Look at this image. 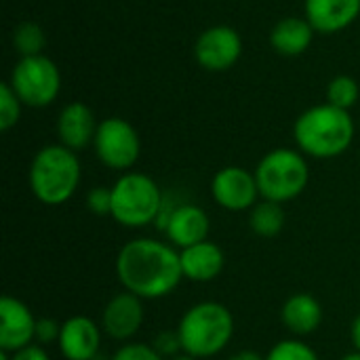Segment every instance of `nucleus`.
Listing matches in <instances>:
<instances>
[{
	"label": "nucleus",
	"mask_w": 360,
	"mask_h": 360,
	"mask_svg": "<svg viewBox=\"0 0 360 360\" xmlns=\"http://www.w3.org/2000/svg\"><path fill=\"white\" fill-rule=\"evenodd\" d=\"M116 276L124 291L141 300H162L184 281L179 251L165 240L133 238L116 255Z\"/></svg>",
	"instance_id": "f257e3e1"
},
{
	"label": "nucleus",
	"mask_w": 360,
	"mask_h": 360,
	"mask_svg": "<svg viewBox=\"0 0 360 360\" xmlns=\"http://www.w3.org/2000/svg\"><path fill=\"white\" fill-rule=\"evenodd\" d=\"M354 131V118L348 110L321 103L300 114L293 124V139L304 156L327 160L352 146Z\"/></svg>",
	"instance_id": "f03ea898"
},
{
	"label": "nucleus",
	"mask_w": 360,
	"mask_h": 360,
	"mask_svg": "<svg viewBox=\"0 0 360 360\" xmlns=\"http://www.w3.org/2000/svg\"><path fill=\"white\" fill-rule=\"evenodd\" d=\"M177 335L186 354L198 360L213 359L232 342L234 316L219 302H198L181 314Z\"/></svg>",
	"instance_id": "7ed1b4c3"
},
{
	"label": "nucleus",
	"mask_w": 360,
	"mask_h": 360,
	"mask_svg": "<svg viewBox=\"0 0 360 360\" xmlns=\"http://www.w3.org/2000/svg\"><path fill=\"white\" fill-rule=\"evenodd\" d=\"M80 160L74 150L53 143L36 152L30 165V190L42 205L59 207L68 202L80 186Z\"/></svg>",
	"instance_id": "20e7f679"
},
{
	"label": "nucleus",
	"mask_w": 360,
	"mask_h": 360,
	"mask_svg": "<svg viewBox=\"0 0 360 360\" xmlns=\"http://www.w3.org/2000/svg\"><path fill=\"white\" fill-rule=\"evenodd\" d=\"M165 205L160 186L146 173L127 171L112 186V219L129 230H141L158 221Z\"/></svg>",
	"instance_id": "39448f33"
},
{
	"label": "nucleus",
	"mask_w": 360,
	"mask_h": 360,
	"mask_svg": "<svg viewBox=\"0 0 360 360\" xmlns=\"http://www.w3.org/2000/svg\"><path fill=\"white\" fill-rule=\"evenodd\" d=\"M255 179L264 200L285 205L304 194L310 181V167L300 150L276 148L259 160Z\"/></svg>",
	"instance_id": "423d86ee"
},
{
	"label": "nucleus",
	"mask_w": 360,
	"mask_h": 360,
	"mask_svg": "<svg viewBox=\"0 0 360 360\" xmlns=\"http://www.w3.org/2000/svg\"><path fill=\"white\" fill-rule=\"evenodd\" d=\"M8 84L27 108L51 105L61 91V74L46 55L21 57L11 72Z\"/></svg>",
	"instance_id": "0eeeda50"
},
{
	"label": "nucleus",
	"mask_w": 360,
	"mask_h": 360,
	"mask_svg": "<svg viewBox=\"0 0 360 360\" xmlns=\"http://www.w3.org/2000/svg\"><path fill=\"white\" fill-rule=\"evenodd\" d=\"M93 148L101 165H105L112 171L124 173L137 162L141 154L139 133L129 120L118 116H110L99 122Z\"/></svg>",
	"instance_id": "6e6552de"
},
{
	"label": "nucleus",
	"mask_w": 360,
	"mask_h": 360,
	"mask_svg": "<svg viewBox=\"0 0 360 360\" xmlns=\"http://www.w3.org/2000/svg\"><path fill=\"white\" fill-rule=\"evenodd\" d=\"M156 228L165 232L167 243H171L175 249L181 251V249H188L202 240H209L211 219H209L207 211L194 202L175 205L165 198Z\"/></svg>",
	"instance_id": "1a4fd4ad"
},
{
	"label": "nucleus",
	"mask_w": 360,
	"mask_h": 360,
	"mask_svg": "<svg viewBox=\"0 0 360 360\" xmlns=\"http://www.w3.org/2000/svg\"><path fill=\"white\" fill-rule=\"evenodd\" d=\"M211 196L230 213L251 211L262 198L255 173L243 167H224L217 171L211 179Z\"/></svg>",
	"instance_id": "9d476101"
},
{
	"label": "nucleus",
	"mask_w": 360,
	"mask_h": 360,
	"mask_svg": "<svg viewBox=\"0 0 360 360\" xmlns=\"http://www.w3.org/2000/svg\"><path fill=\"white\" fill-rule=\"evenodd\" d=\"M243 55V38L230 25H213L205 30L196 44L194 57L198 65L209 72H226L230 70Z\"/></svg>",
	"instance_id": "9b49d317"
},
{
	"label": "nucleus",
	"mask_w": 360,
	"mask_h": 360,
	"mask_svg": "<svg viewBox=\"0 0 360 360\" xmlns=\"http://www.w3.org/2000/svg\"><path fill=\"white\" fill-rule=\"evenodd\" d=\"M143 300L120 291L101 310V329L114 342H131L143 325Z\"/></svg>",
	"instance_id": "f8f14e48"
},
{
	"label": "nucleus",
	"mask_w": 360,
	"mask_h": 360,
	"mask_svg": "<svg viewBox=\"0 0 360 360\" xmlns=\"http://www.w3.org/2000/svg\"><path fill=\"white\" fill-rule=\"evenodd\" d=\"M36 323L34 312L17 297L4 295L0 300V350L17 352L36 342Z\"/></svg>",
	"instance_id": "ddd939ff"
},
{
	"label": "nucleus",
	"mask_w": 360,
	"mask_h": 360,
	"mask_svg": "<svg viewBox=\"0 0 360 360\" xmlns=\"http://www.w3.org/2000/svg\"><path fill=\"white\" fill-rule=\"evenodd\" d=\"M101 325L93 319L76 314L61 323L59 352L65 360H97L101 350Z\"/></svg>",
	"instance_id": "4468645a"
},
{
	"label": "nucleus",
	"mask_w": 360,
	"mask_h": 360,
	"mask_svg": "<svg viewBox=\"0 0 360 360\" xmlns=\"http://www.w3.org/2000/svg\"><path fill=\"white\" fill-rule=\"evenodd\" d=\"M97 127L99 122H95V114L91 112V108L82 101H72L61 110L57 118L59 143L74 152L84 150L86 146H93Z\"/></svg>",
	"instance_id": "2eb2a0df"
},
{
	"label": "nucleus",
	"mask_w": 360,
	"mask_h": 360,
	"mask_svg": "<svg viewBox=\"0 0 360 360\" xmlns=\"http://www.w3.org/2000/svg\"><path fill=\"white\" fill-rule=\"evenodd\" d=\"M304 15L321 34H338L360 15V0H306Z\"/></svg>",
	"instance_id": "dca6fc26"
},
{
	"label": "nucleus",
	"mask_w": 360,
	"mask_h": 360,
	"mask_svg": "<svg viewBox=\"0 0 360 360\" xmlns=\"http://www.w3.org/2000/svg\"><path fill=\"white\" fill-rule=\"evenodd\" d=\"M179 259L184 278L192 283H211L224 272L226 266V255L221 247L211 240H202L198 245L181 249Z\"/></svg>",
	"instance_id": "f3484780"
},
{
	"label": "nucleus",
	"mask_w": 360,
	"mask_h": 360,
	"mask_svg": "<svg viewBox=\"0 0 360 360\" xmlns=\"http://www.w3.org/2000/svg\"><path fill=\"white\" fill-rule=\"evenodd\" d=\"M281 323L295 338L312 335L323 323V306L310 293H295L283 304Z\"/></svg>",
	"instance_id": "a211bd4d"
},
{
	"label": "nucleus",
	"mask_w": 360,
	"mask_h": 360,
	"mask_svg": "<svg viewBox=\"0 0 360 360\" xmlns=\"http://www.w3.org/2000/svg\"><path fill=\"white\" fill-rule=\"evenodd\" d=\"M314 38V27L306 17H285L270 32V44L278 55L297 57L308 51Z\"/></svg>",
	"instance_id": "6ab92c4d"
},
{
	"label": "nucleus",
	"mask_w": 360,
	"mask_h": 360,
	"mask_svg": "<svg viewBox=\"0 0 360 360\" xmlns=\"http://www.w3.org/2000/svg\"><path fill=\"white\" fill-rule=\"evenodd\" d=\"M287 221L285 207L274 200H259L251 211H249V226L251 230L262 236V238H274L283 232Z\"/></svg>",
	"instance_id": "aec40b11"
},
{
	"label": "nucleus",
	"mask_w": 360,
	"mask_h": 360,
	"mask_svg": "<svg viewBox=\"0 0 360 360\" xmlns=\"http://www.w3.org/2000/svg\"><path fill=\"white\" fill-rule=\"evenodd\" d=\"M13 44L21 53V57L42 55V49L46 44V36L42 27L34 21H23L13 32Z\"/></svg>",
	"instance_id": "412c9836"
},
{
	"label": "nucleus",
	"mask_w": 360,
	"mask_h": 360,
	"mask_svg": "<svg viewBox=\"0 0 360 360\" xmlns=\"http://www.w3.org/2000/svg\"><path fill=\"white\" fill-rule=\"evenodd\" d=\"M359 101V84L352 76H335L327 86V103L348 110Z\"/></svg>",
	"instance_id": "4be33fe9"
},
{
	"label": "nucleus",
	"mask_w": 360,
	"mask_h": 360,
	"mask_svg": "<svg viewBox=\"0 0 360 360\" xmlns=\"http://www.w3.org/2000/svg\"><path fill=\"white\" fill-rule=\"evenodd\" d=\"M266 360H321L316 350L302 340H283L270 348Z\"/></svg>",
	"instance_id": "5701e85b"
},
{
	"label": "nucleus",
	"mask_w": 360,
	"mask_h": 360,
	"mask_svg": "<svg viewBox=\"0 0 360 360\" xmlns=\"http://www.w3.org/2000/svg\"><path fill=\"white\" fill-rule=\"evenodd\" d=\"M21 99L8 82L0 84V131H11L21 118Z\"/></svg>",
	"instance_id": "b1692460"
},
{
	"label": "nucleus",
	"mask_w": 360,
	"mask_h": 360,
	"mask_svg": "<svg viewBox=\"0 0 360 360\" xmlns=\"http://www.w3.org/2000/svg\"><path fill=\"white\" fill-rule=\"evenodd\" d=\"M108 360H165L150 344L141 342H127L122 344Z\"/></svg>",
	"instance_id": "393cba45"
},
{
	"label": "nucleus",
	"mask_w": 360,
	"mask_h": 360,
	"mask_svg": "<svg viewBox=\"0 0 360 360\" xmlns=\"http://www.w3.org/2000/svg\"><path fill=\"white\" fill-rule=\"evenodd\" d=\"M86 207L93 215H99V217L112 215V188L97 186V188L89 190Z\"/></svg>",
	"instance_id": "a878e982"
},
{
	"label": "nucleus",
	"mask_w": 360,
	"mask_h": 360,
	"mask_svg": "<svg viewBox=\"0 0 360 360\" xmlns=\"http://www.w3.org/2000/svg\"><path fill=\"white\" fill-rule=\"evenodd\" d=\"M154 350L162 356V359H175L177 354H181V340L177 335V329L175 331H162L156 335L154 340Z\"/></svg>",
	"instance_id": "bb28decb"
},
{
	"label": "nucleus",
	"mask_w": 360,
	"mask_h": 360,
	"mask_svg": "<svg viewBox=\"0 0 360 360\" xmlns=\"http://www.w3.org/2000/svg\"><path fill=\"white\" fill-rule=\"evenodd\" d=\"M59 333H61V323H57L53 319H38V323H36V344L49 346L53 342H59Z\"/></svg>",
	"instance_id": "cd10ccee"
},
{
	"label": "nucleus",
	"mask_w": 360,
	"mask_h": 360,
	"mask_svg": "<svg viewBox=\"0 0 360 360\" xmlns=\"http://www.w3.org/2000/svg\"><path fill=\"white\" fill-rule=\"evenodd\" d=\"M11 360H51V356L46 354L44 346L32 344V346H25V348L13 352V354H11Z\"/></svg>",
	"instance_id": "c85d7f7f"
},
{
	"label": "nucleus",
	"mask_w": 360,
	"mask_h": 360,
	"mask_svg": "<svg viewBox=\"0 0 360 360\" xmlns=\"http://www.w3.org/2000/svg\"><path fill=\"white\" fill-rule=\"evenodd\" d=\"M228 360H266V356H262L255 350H240V352H234L232 356H228Z\"/></svg>",
	"instance_id": "c756f323"
},
{
	"label": "nucleus",
	"mask_w": 360,
	"mask_h": 360,
	"mask_svg": "<svg viewBox=\"0 0 360 360\" xmlns=\"http://www.w3.org/2000/svg\"><path fill=\"white\" fill-rule=\"evenodd\" d=\"M350 340H352V346L354 350L360 352V314L352 321V327H350Z\"/></svg>",
	"instance_id": "7c9ffc66"
},
{
	"label": "nucleus",
	"mask_w": 360,
	"mask_h": 360,
	"mask_svg": "<svg viewBox=\"0 0 360 360\" xmlns=\"http://www.w3.org/2000/svg\"><path fill=\"white\" fill-rule=\"evenodd\" d=\"M342 360H360V352L359 350H352V352H348V354H344Z\"/></svg>",
	"instance_id": "2f4dec72"
},
{
	"label": "nucleus",
	"mask_w": 360,
	"mask_h": 360,
	"mask_svg": "<svg viewBox=\"0 0 360 360\" xmlns=\"http://www.w3.org/2000/svg\"><path fill=\"white\" fill-rule=\"evenodd\" d=\"M171 360H198V359H194V356H190V354H186V352H181V354H177L175 359H171Z\"/></svg>",
	"instance_id": "473e14b6"
},
{
	"label": "nucleus",
	"mask_w": 360,
	"mask_h": 360,
	"mask_svg": "<svg viewBox=\"0 0 360 360\" xmlns=\"http://www.w3.org/2000/svg\"><path fill=\"white\" fill-rule=\"evenodd\" d=\"M0 360H11V354H8V352H2V350H0Z\"/></svg>",
	"instance_id": "72a5a7b5"
}]
</instances>
